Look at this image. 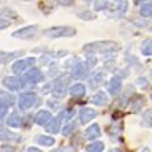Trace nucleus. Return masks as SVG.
<instances>
[{
	"label": "nucleus",
	"instance_id": "393cba45",
	"mask_svg": "<svg viewBox=\"0 0 152 152\" xmlns=\"http://www.w3.org/2000/svg\"><path fill=\"white\" fill-rule=\"evenodd\" d=\"M71 117H73V111H71V109H65V111H62L60 121H68Z\"/></svg>",
	"mask_w": 152,
	"mask_h": 152
},
{
	"label": "nucleus",
	"instance_id": "5701e85b",
	"mask_svg": "<svg viewBox=\"0 0 152 152\" xmlns=\"http://www.w3.org/2000/svg\"><path fill=\"white\" fill-rule=\"evenodd\" d=\"M151 11H152V7H151V5L149 3H146V5H142V7H141V16H144V18H147V16H149V14H151Z\"/></svg>",
	"mask_w": 152,
	"mask_h": 152
},
{
	"label": "nucleus",
	"instance_id": "2f4dec72",
	"mask_svg": "<svg viewBox=\"0 0 152 152\" xmlns=\"http://www.w3.org/2000/svg\"><path fill=\"white\" fill-rule=\"evenodd\" d=\"M138 2H146V0H138Z\"/></svg>",
	"mask_w": 152,
	"mask_h": 152
},
{
	"label": "nucleus",
	"instance_id": "a211bd4d",
	"mask_svg": "<svg viewBox=\"0 0 152 152\" xmlns=\"http://www.w3.org/2000/svg\"><path fill=\"white\" fill-rule=\"evenodd\" d=\"M49 119H51V113L49 111H40L37 114L35 121H37V124H40V125H45Z\"/></svg>",
	"mask_w": 152,
	"mask_h": 152
},
{
	"label": "nucleus",
	"instance_id": "aec40b11",
	"mask_svg": "<svg viewBox=\"0 0 152 152\" xmlns=\"http://www.w3.org/2000/svg\"><path fill=\"white\" fill-rule=\"evenodd\" d=\"M37 142L38 144H43V146H52L54 144V138L41 135V136H37Z\"/></svg>",
	"mask_w": 152,
	"mask_h": 152
},
{
	"label": "nucleus",
	"instance_id": "4be33fe9",
	"mask_svg": "<svg viewBox=\"0 0 152 152\" xmlns=\"http://www.w3.org/2000/svg\"><path fill=\"white\" fill-rule=\"evenodd\" d=\"M104 149V144L102 141H94V142H90V144L87 146V151H92V152H95V151H103Z\"/></svg>",
	"mask_w": 152,
	"mask_h": 152
},
{
	"label": "nucleus",
	"instance_id": "9d476101",
	"mask_svg": "<svg viewBox=\"0 0 152 152\" xmlns=\"http://www.w3.org/2000/svg\"><path fill=\"white\" fill-rule=\"evenodd\" d=\"M95 116H97V113H95L94 109H90V108H83L79 111V121L83 124H87L89 121L95 119Z\"/></svg>",
	"mask_w": 152,
	"mask_h": 152
},
{
	"label": "nucleus",
	"instance_id": "c85d7f7f",
	"mask_svg": "<svg viewBox=\"0 0 152 152\" xmlns=\"http://www.w3.org/2000/svg\"><path fill=\"white\" fill-rule=\"evenodd\" d=\"M138 84H140L141 87H147V79L146 78H140L138 79Z\"/></svg>",
	"mask_w": 152,
	"mask_h": 152
},
{
	"label": "nucleus",
	"instance_id": "39448f33",
	"mask_svg": "<svg viewBox=\"0 0 152 152\" xmlns=\"http://www.w3.org/2000/svg\"><path fill=\"white\" fill-rule=\"evenodd\" d=\"M37 33H38V27L37 26H27L26 28L16 30L13 33V37L14 38H27V40H32V38H35Z\"/></svg>",
	"mask_w": 152,
	"mask_h": 152
},
{
	"label": "nucleus",
	"instance_id": "a878e982",
	"mask_svg": "<svg viewBox=\"0 0 152 152\" xmlns=\"http://www.w3.org/2000/svg\"><path fill=\"white\" fill-rule=\"evenodd\" d=\"M102 81H103V73H102V71H97L95 76L92 78V83L94 84H98V83H102Z\"/></svg>",
	"mask_w": 152,
	"mask_h": 152
},
{
	"label": "nucleus",
	"instance_id": "f257e3e1",
	"mask_svg": "<svg viewBox=\"0 0 152 152\" xmlns=\"http://www.w3.org/2000/svg\"><path fill=\"white\" fill-rule=\"evenodd\" d=\"M19 79H21V87H22V86H33V84L41 83V81L45 79V76H43V73L40 70L28 68V70L24 71V76Z\"/></svg>",
	"mask_w": 152,
	"mask_h": 152
},
{
	"label": "nucleus",
	"instance_id": "f3484780",
	"mask_svg": "<svg viewBox=\"0 0 152 152\" xmlns=\"http://www.w3.org/2000/svg\"><path fill=\"white\" fill-rule=\"evenodd\" d=\"M86 136H87L89 140H97L100 136V127L98 125H90L87 130H86Z\"/></svg>",
	"mask_w": 152,
	"mask_h": 152
},
{
	"label": "nucleus",
	"instance_id": "6ab92c4d",
	"mask_svg": "<svg viewBox=\"0 0 152 152\" xmlns=\"http://www.w3.org/2000/svg\"><path fill=\"white\" fill-rule=\"evenodd\" d=\"M70 94L73 95V97H83V95L86 94V87L83 84H75L73 87L70 89Z\"/></svg>",
	"mask_w": 152,
	"mask_h": 152
},
{
	"label": "nucleus",
	"instance_id": "423d86ee",
	"mask_svg": "<svg viewBox=\"0 0 152 152\" xmlns=\"http://www.w3.org/2000/svg\"><path fill=\"white\" fill-rule=\"evenodd\" d=\"M37 102H40V100L37 98L35 94H22L19 98V106H21V109H28L33 104H37Z\"/></svg>",
	"mask_w": 152,
	"mask_h": 152
},
{
	"label": "nucleus",
	"instance_id": "0eeeda50",
	"mask_svg": "<svg viewBox=\"0 0 152 152\" xmlns=\"http://www.w3.org/2000/svg\"><path fill=\"white\" fill-rule=\"evenodd\" d=\"M71 75H73L75 78H78V79H83V78L87 76V66H86L84 64H81V62H75Z\"/></svg>",
	"mask_w": 152,
	"mask_h": 152
},
{
	"label": "nucleus",
	"instance_id": "dca6fc26",
	"mask_svg": "<svg viewBox=\"0 0 152 152\" xmlns=\"http://www.w3.org/2000/svg\"><path fill=\"white\" fill-rule=\"evenodd\" d=\"M8 127H13V128H19L21 127V124H22V119L19 114H10V117H8Z\"/></svg>",
	"mask_w": 152,
	"mask_h": 152
},
{
	"label": "nucleus",
	"instance_id": "ddd939ff",
	"mask_svg": "<svg viewBox=\"0 0 152 152\" xmlns=\"http://www.w3.org/2000/svg\"><path fill=\"white\" fill-rule=\"evenodd\" d=\"M0 140H5V141H18L19 136L14 135L13 132H10L8 128L0 127Z\"/></svg>",
	"mask_w": 152,
	"mask_h": 152
},
{
	"label": "nucleus",
	"instance_id": "412c9836",
	"mask_svg": "<svg viewBox=\"0 0 152 152\" xmlns=\"http://www.w3.org/2000/svg\"><path fill=\"white\" fill-rule=\"evenodd\" d=\"M18 56H21V52H11V54H7V52L0 51V64H5V62L11 60V59H14V57H18Z\"/></svg>",
	"mask_w": 152,
	"mask_h": 152
},
{
	"label": "nucleus",
	"instance_id": "bb28decb",
	"mask_svg": "<svg viewBox=\"0 0 152 152\" xmlns=\"http://www.w3.org/2000/svg\"><path fill=\"white\" fill-rule=\"evenodd\" d=\"M73 130H75V125H73V124H68V125H66V128H64V135H70Z\"/></svg>",
	"mask_w": 152,
	"mask_h": 152
},
{
	"label": "nucleus",
	"instance_id": "4468645a",
	"mask_svg": "<svg viewBox=\"0 0 152 152\" xmlns=\"http://www.w3.org/2000/svg\"><path fill=\"white\" fill-rule=\"evenodd\" d=\"M14 103V97L11 94H8L7 90H0V104H5V106H11Z\"/></svg>",
	"mask_w": 152,
	"mask_h": 152
},
{
	"label": "nucleus",
	"instance_id": "c756f323",
	"mask_svg": "<svg viewBox=\"0 0 152 152\" xmlns=\"http://www.w3.org/2000/svg\"><path fill=\"white\" fill-rule=\"evenodd\" d=\"M10 26L8 21H5V19H0V28H7Z\"/></svg>",
	"mask_w": 152,
	"mask_h": 152
},
{
	"label": "nucleus",
	"instance_id": "7c9ffc66",
	"mask_svg": "<svg viewBox=\"0 0 152 152\" xmlns=\"http://www.w3.org/2000/svg\"><path fill=\"white\" fill-rule=\"evenodd\" d=\"M60 3H64V5H70L71 3V0H59Z\"/></svg>",
	"mask_w": 152,
	"mask_h": 152
},
{
	"label": "nucleus",
	"instance_id": "b1692460",
	"mask_svg": "<svg viewBox=\"0 0 152 152\" xmlns=\"http://www.w3.org/2000/svg\"><path fill=\"white\" fill-rule=\"evenodd\" d=\"M151 45H152L151 40H146L144 43H142V54H146V56L151 54Z\"/></svg>",
	"mask_w": 152,
	"mask_h": 152
},
{
	"label": "nucleus",
	"instance_id": "1a4fd4ad",
	"mask_svg": "<svg viewBox=\"0 0 152 152\" xmlns=\"http://www.w3.org/2000/svg\"><path fill=\"white\" fill-rule=\"evenodd\" d=\"M3 86L10 90H18V89H21V79H19L18 76H8V78L3 81Z\"/></svg>",
	"mask_w": 152,
	"mask_h": 152
},
{
	"label": "nucleus",
	"instance_id": "cd10ccee",
	"mask_svg": "<svg viewBox=\"0 0 152 152\" xmlns=\"http://www.w3.org/2000/svg\"><path fill=\"white\" fill-rule=\"evenodd\" d=\"M7 108L8 106H5V104H0V121L5 117V114H7Z\"/></svg>",
	"mask_w": 152,
	"mask_h": 152
},
{
	"label": "nucleus",
	"instance_id": "f03ea898",
	"mask_svg": "<svg viewBox=\"0 0 152 152\" xmlns=\"http://www.w3.org/2000/svg\"><path fill=\"white\" fill-rule=\"evenodd\" d=\"M87 52H111L114 49H119V45L117 43H113V41H103V43H92V45H87L84 48Z\"/></svg>",
	"mask_w": 152,
	"mask_h": 152
},
{
	"label": "nucleus",
	"instance_id": "9b49d317",
	"mask_svg": "<svg viewBox=\"0 0 152 152\" xmlns=\"http://www.w3.org/2000/svg\"><path fill=\"white\" fill-rule=\"evenodd\" d=\"M121 89H122V79L119 78V76H114V78L109 81V94L116 95V94L121 92Z\"/></svg>",
	"mask_w": 152,
	"mask_h": 152
},
{
	"label": "nucleus",
	"instance_id": "6e6552de",
	"mask_svg": "<svg viewBox=\"0 0 152 152\" xmlns=\"http://www.w3.org/2000/svg\"><path fill=\"white\" fill-rule=\"evenodd\" d=\"M65 90H66V79H64V78L56 79V83L52 84V92L56 95H59V97H62L65 94Z\"/></svg>",
	"mask_w": 152,
	"mask_h": 152
},
{
	"label": "nucleus",
	"instance_id": "2eb2a0df",
	"mask_svg": "<svg viewBox=\"0 0 152 152\" xmlns=\"http://www.w3.org/2000/svg\"><path fill=\"white\" fill-rule=\"evenodd\" d=\"M92 103L94 104H100V106H104L108 103V95L103 94V92H97L92 97Z\"/></svg>",
	"mask_w": 152,
	"mask_h": 152
},
{
	"label": "nucleus",
	"instance_id": "20e7f679",
	"mask_svg": "<svg viewBox=\"0 0 152 152\" xmlns=\"http://www.w3.org/2000/svg\"><path fill=\"white\" fill-rule=\"evenodd\" d=\"M33 64H35V59H33V57H27V59H24V60L14 62L13 64V73L14 75H22L24 71L28 70Z\"/></svg>",
	"mask_w": 152,
	"mask_h": 152
},
{
	"label": "nucleus",
	"instance_id": "f8f14e48",
	"mask_svg": "<svg viewBox=\"0 0 152 152\" xmlns=\"http://www.w3.org/2000/svg\"><path fill=\"white\" fill-rule=\"evenodd\" d=\"M45 125H46V130L49 132V133H57V132L60 130V128H59V127H60V119L51 117L49 121L45 124Z\"/></svg>",
	"mask_w": 152,
	"mask_h": 152
},
{
	"label": "nucleus",
	"instance_id": "7ed1b4c3",
	"mask_svg": "<svg viewBox=\"0 0 152 152\" xmlns=\"http://www.w3.org/2000/svg\"><path fill=\"white\" fill-rule=\"evenodd\" d=\"M43 33H45L46 37H51V38H62V37L75 35L76 30L73 27H52V28H46Z\"/></svg>",
	"mask_w": 152,
	"mask_h": 152
}]
</instances>
